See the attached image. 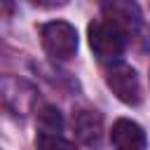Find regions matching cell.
Returning a JSON list of instances; mask_svg holds the SVG:
<instances>
[{"instance_id": "6da1fadb", "label": "cell", "mask_w": 150, "mask_h": 150, "mask_svg": "<svg viewBox=\"0 0 150 150\" xmlns=\"http://www.w3.org/2000/svg\"><path fill=\"white\" fill-rule=\"evenodd\" d=\"M87 33H89V47L101 63H110V66L120 63L127 47V35L120 28H115L105 19H96L89 23Z\"/></svg>"}, {"instance_id": "7a4b0ae2", "label": "cell", "mask_w": 150, "mask_h": 150, "mask_svg": "<svg viewBox=\"0 0 150 150\" xmlns=\"http://www.w3.org/2000/svg\"><path fill=\"white\" fill-rule=\"evenodd\" d=\"M40 40L45 52L56 61H68L77 52V30L68 21H49L40 26Z\"/></svg>"}, {"instance_id": "3957f363", "label": "cell", "mask_w": 150, "mask_h": 150, "mask_svg": "<svg viewBox=\"0 0 150 150\" xmlns=\"http://www.w3.org/2000/svg\"><path fill=\"white\" fill-rule=\"evenodd\" d=\"M101 14L127 38L138 33L143 26V12L136 0H101Z\"/></svg>"}, {"instance_id": "277c9868", "label": "cell", "mask_w": 150, "mask_h": 150, "mask_svg": "<svg viewBox=\"0 0 150 150\" xmlns=\"http://www.w3.org/2000/svg\"><path fill=\"white\" fill-rule=\"evenodd\" d=\"M105 82H108V87L112 89V94H115L122 103H127V105L141 103V98H143L141 80H138V75H136V70H134L131 66H127V63H115V66H110V70H108V75H105Z\"/></svg>"}, {"instance_id": "5b68a950", "label": "cell", "mask_w": 150, "mask_h": 150, "mask_svg": "<svg viewBox=\"0 0 150 150\" xmlns=\"http://www.w3.org/2000/svg\"><path fill=\"white\" fill-rule=\"evenodd\" d=\"M73 134L87 148H98L103 138V117L96 110L82 108L73 112Z\"/></svg>"}, {"instance_id": "8992f818", "label": "cell", "mask_w": 150, "mask_h": 150, "mask_svg": "<svg viewBox=\"0 0 150 150\" xmlns=\"http://www.w3.org/2000/svg\"><path fill=\"white\" fill-rule=\"evenodd\" d=\"M110 141H112L115 150H145L148 148V138H145V131L141 129V124L124 120V117L112 124Z\"/></svg>"}, {"instance_id": "52a82bcc", "label": "cell", "mask_w": 150, "mask_h": 150, "mask_svg": "<svg viewBox=\"0 0 150 150\" xmlns=\"http://www.w3.org/2000/svg\"><path fill=\"white\" fill-rule=\"evenodd\" d=\"M38 127H40V134H61L63 117H61L59 108H54L49 103L38 105Z\"/></svg>"}, {"instance_id": "ba28073f", "label": "cell", "mask_w": 150, "mask_h": 150, "mask_svg": "<svg viewBox=\"0 0 150 150\" xmlns=\"http://www.w3.org/2000/svg\"><path fill=\"white\" fill-rule=\"evenodd\" d=\"M35 150H77L70 141H66L61 134H38Z\"/></svg>"}, {"instance_id": "9c48e42d", "label": "cell", "mask_w": 150, "mask_h": 150, "mask_svg": "<svg viewBox=\"0 0 150 150\" xmlns=\"http://www.w3.org/2000/svg\"><path fill=\"white\" fill-rule=\"evenodd\" d=\"M33 5H38V7H47V9H52V7H61V5H66L68 0H30Z\"/></svg>"}]
</instances>
